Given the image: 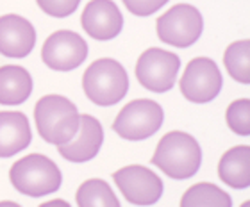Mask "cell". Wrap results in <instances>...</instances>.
<instances>
[{
  "instance_id": "7c38bea8",
  "label": "cell",
  "mask_w": 250,
  "mask_h": 207,
  "mask_svg": "<svg viewBox=\"0 0 250 207\" xmlns=\"http://www.w3.org/2000/svg\"><path fill=\"white\" fill-rule=\"evenodd\" d=\"M102 143H104V129L100 122L89 114H81L77 134L73 136L72 141L59 145L58 152L70 163H86L97 157Z\"/></svg>"
},
{
  "instance_id": "9a60e30c",
  "label": "cell",
  "mask_w": 250,
  "mask_h": 207,
  "mask_svg": "<svg viewBox=\"0 0 250 207\" xmlns=\"http://www.w3.org/2000/svg\"><path fill=\"white\" fill-rule=\"evenodd\" d=\"M220 181L234 189L250 186V146L238 145L227 150L218 163Z\"/></svg>"
},
{
  "instance_id": "ac0fdd59",
  "label": "cell",
  "mask_w": 250,
  "mask_h": 207,
  "mask_svg": "<svg viewBox=\"0 0 250 207\" xmlns=\"http://www.w3.org/2000/svg\"><path fill=\"white\" fill-rule=\"evenodd\" d=\"M79 207H120L115 191L102 179H89L79 186L75 195Z\"/></svg>"
},
{
  "instance_id": "6da1fadb",
  "label": "cell",
  "mask_w": 250,
  "mask_h": 207,
  "mask_svg": "<svg viewBox=\"0 0 250 207\" xmlns=\"http://www.w3.org/2000/svg\"><path fill=\"white\" fill-rule=\"evenodd\" d=\"M152 165H156L170 179L184 181L200 170L202 150L191 134L173 130L163 136L157 143Z\"/></svg>"
},
{
  "instance_id": "7402d4cb",
  "label": "cell",
  "mask_w": 250,
  "mask_h": 207,
  "mask_svg": "<svg viewBox=\"0 0 250 207\" xmlns=\"http://www.w3.org/2000/svg\"><path fill=\"white\" fill-rule=\"evenodd\" d=\"M122 2L136 16H150L168 4V0H122Z\"/></svg>"
},
{
  "instance_id": "d6986e66",
  "label": "cell",
  "mask_w": 250,
  "mask_h": 207,
  "mask_svg": "<svg viewBox=\"0 0 250 207\" xmlns=\"http://www.w3.org/2000/svg\"><path fill=\"white\" fill-rule=\"evenodd\" d=\"M224 64L229 75L240 84H250V41L241 40V41L230 43L225 48Z\"/></svg>"
},
{
  "instance_id": "52a82bcc",
  "label": "cell",
  "mask_w": 250,
  "mask_h": 207,
  "mask_svg": "<svg viewBox=\"0 0 250 207\" xmlns=\"http://www.w3.org/2000/svg\"><path fill=\"white\" fill-rule=\"evenodd\" d=\"M181 59L177 54L163 48H148L136 62V79L148 91L165 93L175 84Z\"/></svg>"
},
{
  "instance_id": "277c9868",
  "label": "cell",
  "mask_w": 250,
  "mask_h": 207,
  "mask_svg": "<svg viewBox=\"0 0 250 207\" xmlns=\"http://www.w3.org/2000/svg\"><path fill=\"white\" fill-rule=\"evenodd\" d=\"M83 89L86 97L97 105H115L124 100L129 91V75L118 61L102 57L91 62L84 72Z\"/></svg>"
},
{
  "instance_id": "d4e9b609",
  "label": "cell",
  "mask_w": 250,
  "mask_h": 207,
  "mask_svg": "<svg viewBox=\"0 0 250 207\" xmlns=\"http://www.w3.org/2000/svg\"><path fill=\"white\" fill-rule=\"evenodd\" d=\"M240 207H250V202H249V200H247V202H243V204H241Z\"/></svg>"
},
{
  "instance_id": "8992f818",
  "label": "cell",
  "mask_w": 250,
  "mask_h": 207,
  "mask_svg": "<svg viewBox=\"0 0 250 207\" xmlns=\"http://www.w3.org/2000/svg\"><path fill=\"white\" fill-rule=\"evenodd\" d=\"M157 36L163 43L186 48L202 36L204 18L191 4H177L157 18Z\"/></svg>"
},
{
  "instance_id": "cb8c5ba5",
  "label": "cell",
  "mask_w": 250,
  "mask_h": 207,
  "mask_svg": "<svg viewBox=\"0 0 250 207\" xmlns=\"http://www.w3.org/2000/svg\"><path fill=\"white\" fill-rule=\"evenodd\" d=\"M0 207H21V206L16 202H11V200H4V202H0Z\"/></svg>"
},
{
  "instance_id": "7a4b0ae2",
  "label": "cell",
  "mask_w": 250,
  "mask_h": 207,
  "mask_svg": "<svg viewBox=\"0 0 250 207\" xmlns=\"http://www.w3.org/2000/svg\"><path fill=\"white\" fill-rule=\"evenodd\" d=\"M79 116L77 105L62 95H45L34 107V122L42 140L56 146L73 140Z\"/></svg>"
},
{
  "instance_id": "ffe728a7",
  "label": "cell",
  "mask_w": 250,
  "mask_h": 207,
  "mask_svg": "<svg viewBox=\"0 0 250 207\" xmlns=\"http://www.w3.org/2000/svg\"><path fill=\"white\" fill-rule=\"evenodd\" d=\"M225 120H227L229 129L234 134L249 136L250 134V99L234 100L227 107Z\"/></svg>"
},
{
  "instance_id": "5bb4252c",
  "label": "cell",
  "mask_w": 250,
  "mask_h": 207,
  "mask_svg": "<svg viewBox=\"0 0 250 207\" xmlns=\"http://www.w3.org/2000/svg\"><path fill=\"white\" fill-rule=\"evenodd\" d=\"M29 120L20 111H0V157L7 159L31 145Z\"/></svg>"
},
{
  "instance_id": "3957f363",
  "label": "cell",
  "mask_w": 250,
  "mask_h": 207,
  "mask_svg": "<svg viewBox=\"0 0 250 207\" xmlns=\"http://www.w3.org/2000/svg\"><path fill=\"white\" fill-rule=\"evenodd\" d=\"M9 181L21 195L40 198L58 191L61 187L62 175L59 166L47 155L31 154L11 166Z\"/></svg>"
},
{
  "instance_id": "30bf717a",
  "label": "cell",
  "mask_w": 250,
  "mask_h": 207,
  "mask_svg": "<svg viewBox=\"0 0 250 207\" xmlns=\"http://www.w3.org/2000/svg\"><path fill=\"white\" fill-rule=\"evenodd\" d=\"M113 179L125 200L134 206H152L163 197V181L146 166H125L115 171Z\"/></svg>"
},
{
  "instance_id": "4fadbf2b",
  "label": "cell",
  "mask_w": 250,
  "mask_h": 207,
  "mask_svg": "<svg viewBox=\"0 0 250 207\" xmlns=\"http://www.w3.org/2000/svg\"><path fill=\"white\" fill-rule=\"evenodd\" d=\"M36 45V29L20 15L0 16V54L4 57L23 59Z\"/></svg>"
},
{
  "instance_id": "44dd1931",
  "label": "cell",
  "mask_w": 250,
  "mask_h": 207,
  "mask_svg": "<svg viewBox=\"0 0 250 207\" xmlns=\"http://www.w3.org/2000/svg\"><path fill=\"white\" fill-rule=\"evenodd\" d=\"M40 9L54 18H66L77 11L81 0H36Z\"/></svg>"
},
{
  "instance_id": "5b68a950",
  "label": "cell",
  "mask_w": 250,
  "mask_h": 207,
  "mask_svg": "<svg viewBox=\"0 0 250 207\" xmlns=\"http://www.w3.org/2000/svg\"><path fill=\"white\" fill-rule=\"evenodd\" d=\"M165 113L154 100L140 99L129 102L116 116L113 130L127 141H143L161 129Z\"/></svg>"
},
{
  "instance_id": "603a6c76",
  "label": "cell",
  "mask_w": 250,
  "mask_h": 207,
  "mask_svg": "<svg viewBox=\"0 0 250 207\" xmlns=\"http://www.w3.org/2000/svg\"><path fill=\"white\" fill-rule=\"evenodd\" d=\"M40 207H72L66 200H62V198H58V200H48V202L42 204Z\"/></svg>"
},
{
  "instance_id": "e0dca14e",
  "label": "cell",
  "mask_w": 250,
  "mask_h": 207,
  "mask_svg": "<svg viewBox=\"0 0 250 207\" xmlns=\"http://www.w3.org/2000/svg\"><path fill=\"white\" fill-rule=\"evenodd\" d=\"M181 207H232V198L211 182H198L183 195Z\"/></svg>"
},
{
  "instance_id": "9c48e42d",
  "label": "cell",
  "mask_w": 250,
  "mask_h": 207,
  "mask_svg": "<svg viewBox=\"0 0 250 207\" xmlns=\"http://www.w3.org/2000/svg\"><path fill=\"white\" fill-rule=\"evenodd\" d=\"M88 57V43L73 31H58L47 38L42 59L54 72H72Z\"/></svg>"
},
{
  "instance_id": "8fae6325",
  "label": "cell",
  "mask_w": 250,
  "mask_h": 207,
  "mask_svg": "<svg viewBox=\"0 0 250 207\" xmlns=\"http://www.w3.org/2000/svg\"><path fill=\"white\" fill-rule=\"evenodd\" d=\"M81 25L93 40L109 41L124 29V15L113 0H91L81 15Z\"/></svg>"
},
{
  "instance_id": "2e32d148",
  "label": "cell",
  "mask_w": 250,
  "mask_h": 207,
  "mask_svg": "<svg viewBox=\"0 0 250 207\" xmlns=\"http://www.w3.org/2000/svg\"><path fill=\"white\" fill-rule=\"evenodd\" d=\"M32 93V77L23 66H0V104L20 105Z\"/></svg>"
},
{
  "instance_id": "ba28073f",
  "label": "cell",
  "mask_w": 250,
  "mask_h": 207,
  "mask_svg": "<svg viewBox=\"0 0 250 207\" xmlns=\"http://www.w3.org/2000/svg\"><path fill=\"white\" fill-rule=\"evenodd\" d=\"M224 77L216 62L209 57H197L188 62L181 79V93L193 104H208L222 91Z\"/></svg>"
}]
</instances>
